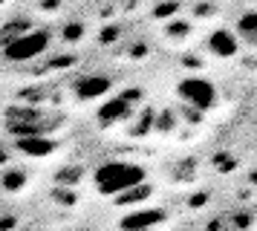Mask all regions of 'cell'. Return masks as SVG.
<instances>
[{"label": "cell", "mask_w": 257, "mask_h": 231, "mask_svg": "<svg viewBox=\"0 0 257 231\" xmlns=\"http://www.w3.org/2000/svg\"><path fill=\"white\" fill-rule=\"evenodd\" d=\"M130 116V98H113V101H107L101 110H98V119H101V125H113L118 119H127Z\"/></svg>", "instance_id": "cell-8"}, {"label": "cell", "mask_w": 257, "mask_h": 231, "mask_svg": "<svg viewBox=\"0 0 257 231\" xmlns=\"http://www.w3.org/2000/svg\"><path fill=\"white\" fill-rule=\"evenodd\" d=\"M165 219V214L162 211H156V208H142V211H133V214H127V217L121 219V225L118 228L121 231H151V228H156L159 222Z\"/></svg>", "instance_id": "cell-5"}, {"label": "cell", "mask_w": 257, "mask_h": 231, "mask_svg": "<svg viewBox=\"0 0 257 231\" xmlns=\"http://www.w3.org/2000/svg\"><path fill=\"white\" fill-rule=\"evenodd\" d=\"M58 116H47L38 107H9L6 110V130L18 136H47L49 130H55Z\"/></svg>", "instance_id": "cell-2"}, {"label": "cell", "mask_w": 257, "mask_h": 231, "mask_svg": "<svg viewBox=\"0 0 257 231\" xmlns=\"http://www.w3.org/2000/svg\"><path fill=\"white\" fill-rule=\"evenodd\" d=\"M24 173L21 171H12V173H3V188H9V191H18L21 185H24Z\"/></svg>", "instance_id": "cell-11"}, {"label": "cell", "mask_w": 257, "mask_h": 231, "mask_svg": "<svg viewBox=\"0 0 257 231\" xmlns=\"http://www.w3.org/2000/svg\"><path fill=\"white\" fill-rule=\"evenodd\" d=\"M93 179H95V191L101 196H121L124 191L145 182V168L124 159H113V162H104L95 171Z\"/></svg>", "instance_id": "cell-1"}, {"label": "cell", "mask_w": 257, "mask_h": 231, "mask_svg": "<svg viewBox=\"0 0 257 231\" xmlns=\"http://www.w3.org/2000/svg\"><path fill=\"white\" fill-rule=\"evenodd\" d=\"M18 150H24L26 156H47L55 150V142L47 136H18Z\"/></svg>", "instance_id": "cell-7"}, {"label": "cell", "mask_w": 257, "mask_h": 231, "mask_svg": "<svg viewBox=\"0 0 257 231\" xmlns=\"http://www.w3.org/2000/svg\"><path fill=\"white\" fill-rule=\"evenodd\" d=\"M0 3H3V0H0Z\"/></svg>", "instance_id": "cell-13"}, {"label": "cell", "mask_w": 257, "mask_h": 231, "mask_svg": "<svg viewBox=\"0 0 257 231\" xmlns=\"http://www.w3.org/2000/svg\"><path fill=\"white\" fill-rule=\"evenodd\" d=\"M110 87H113V81L107 78V75H84V78L75 81V95L81 101H93L98 95H104Z\"/></svg>", "instance_id": "cell-6"}, {"label": "cell", "mask_w": 257, "mask_h": 231, "mask_svg": "<svg viewBox=\"0 0 257 231\" xmlns=\"http://www.w3.org/2000/svg\"><path fill=\"white\" fill-rule=\"evenodd\" d=\"M55 179H58L61 185H75L78 179H81V171H78V168H67V171H61Z\"/></svg>", "instance_id": "cell-12"}, {"label": "cell", "mask_w": 257, "mask_h": 231, "mask_svg": "<svg viewBox=\"0 0 257 231\" xmlns=\"http://www.w3.org/2000/svg\"><path fill=\"white\" fill-rule=\"evenodd\" d=\"M49 44H52V35L47 29H24L21 35H15L12 41L3 44V55L15 64H26V61H35L38 55H44Z\"/></svg>", "instance_id": "cell-3"}, {"label": "cell", "mask_w": 257, "mask_h": 231, "mask_svg": "<svg viewBox=\"0 0 257 231\" xmlns=\"http://www.w3.org/2000/svg\"><path fill=\"white\" fill-rule=\"evenodd\" d=\"M179 95H182L194 110H208L211 104H214V98H217L214 87H211L205 78H185L179 84Z\"/></svg>", "instance_id": "cell-4"}, {"label": "cell", "mask_w": 257, "mask_h": 231, "mask_svg": "<svg viewBox=\"0 0 257 231\" xmlns=\"http://www.w3.org/2000/svg\"><path fill=\"white\" fill-rule=\"evenodd\" d=\"M237 38L248 46H257V12H245L237 21Z\"/></svg>", "instance_id": "cell-10"}, {"label": "cell", "mask_w": 257, "mask_h": 231, "mask_svg": "<svg viewBox=\"0 0 257 231\" xmlns=\"http://www.w3.org/2000/svg\"><path fill=\"white\" fill-rule=\"evenodd\" d=\"M211 52L220 58H231L234 52H237V35L225 32V29H220V32L211 35Z\"/></svg>", "instance_id": "cell-9"}]
</instances>
